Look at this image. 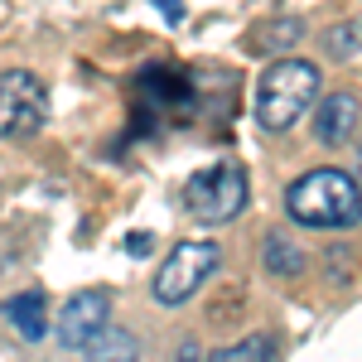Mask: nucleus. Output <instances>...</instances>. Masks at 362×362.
Wrapping results in <instances>:
<instances>
[{
  "label": "nucleus",
  "instance_id": "14",
  "mask_svg": "<svg viewBox=\"0 0 362 362\" xmlns=\"http://www.w3.org/2000/svg\"><path fill=\"white\" fill-rule=\"evenodd\" d=\"M150 247H155V237H131V242H126V251H131V256H145Z\"/></svg>",
  "mask_w": 362,
  "mask_h": 362
},
{
  "label": "nucleus",
  "instance_id": "8",
  "mask_svg": "<svg viewBox=\"0 0 362 362\" xmlns=\"http://www.w3.org/2000/svg\"><path fill=\"white\" fill-rule=\"evenodd\" d=\"M0 314L10 319V329L25 338V343H39V338L49 334V305H44V295L39 290H25V295H10Z\"/></svg>",
  "mask_w": 362,
  "mask_h": 362
},
{
  "label": "nucleus",
  "instance_id": "2",
  "mask_svg": "<svg viewBox=\"0 0 362 362\" xmlns=\"http://www.w3.org/2000/svg\"><path fill=\"white\" fill-rule=\"evenodd\" d=\"M319 87H324L319 63H309V58H276L261 73V83H256V126L271 131V136L300 126L309 116V107H314V97H319Z\"/></svg>",
  "mask_w": 362,
  "mask_h": 362
},
{
  "label": "nucleus",
  "instance_id": "1",
  "mask_svg": "<svg viewBox=\"0 0 362 362\" xmlns=\"http://www.w3.org/2000/svg\"><path fill=\"white\" fill-rule=\"evenodd\" d=\"M285 213L309 232H353L362 218L358 179L348 169H309L285 189Z\"/></svg>",
  "mask_w": 362,
  "mask_h": 362
},
{
  "label": "nucleus",
  "instance_id": "11",
  "mask_svg": "<svg viewBox=\"0 0 362 362\" xmlns=\"http://www.w3.org/2000/svg\"><path fill=\"white\" fill-rule=\"evenodd\" d=\"M276 353H280V343L271 334H251L242 343H232V348H218L208 362H276Z\"/></svg>",
  "mask_w": 362,
  "mask_h": 362
},
{
  "label": "nucleus",
  "instance_id": "9",
  "mask_svg": "<svg viewBox=\"0 0 362 362\" xmlns=\"http://www.w3.org/2000/svg\"><path fill=\"white\" fill-rule=\"evenodd\" d=\"M261 256H266V271L280 276V280L305 276V251L290 242V232H271V237H266V247H261Z\"/></svg>",
  "mask_w": 362,
  "mask_h": 362
},
{
  "label": "nucleus",
  "instance_id": "4",
  "mask_svg": "<svg viewBox=\"0 0 362 362\" xmlns=\"http://www.w3.org/2000/svg\"><path fill=\"white\" fill-rule=\"evenodd\" d=\"M184 208H189V218H198V223H208V227L232 223L247 208V169L232 165V160L198 169L194 179L184 184Z\"/></svg>",
  "mask_w": 362,
  "mask_h": 362
},
{
  "label": "nucleus",
  "instance_id": "3",
  "mask_svg": "<svg viewBox=\"0 0 362 362\" xmlns=\"http://www.w3.org/2000/svg\"><path fill=\"white\" fill-rule=\"evenodd\" d=\"M223 266V251L218 242H179V247L165 256V266L155 271V285H150V295H155V305H189L198 290L213 280V271Z\"/></svg>",
  "mask_w": 362,
  "mask_h": 362
},
{
  "label": "nucleus",
  "instance_id": "6",
  "mask_svg": "<svg viewBox=\"0 0 362 362\" xmlns=\"http://www.w3.org/2000/svg\"><path fill=\"white\" fill-rule=\"evenodd\" d=\"M102 329H112V290L92 285V290H78L68 305L58 309V343L68 353H87Z\"/></svg>",
  "mask_w": 362,
  "mask_h": 362
},
{
  "label": "nucleus",
  "instance_id": "12",
  "mask_svg": "<svg viewBox=\"0 0 362 362\" xmlns=\"http://www.w3.org/2000/svg\"><path fill=\"white\" fill-rule=\"evenodd\" d=\"M300 39H305V20H295V15L271 20V25L256 29V49H266V54H285V49H295Z\"/></svg>",
  "mask_w": 362,
  "mask_h": 362
},
{
  "label": "nucleus",
  "instance_id": "15",
  "mask_svg": "<svg viewBox=\"0 0 362 362\" xmlns=\"http://www.w3.org/2000/svg\"><path fill=\"white\" fill-rule=\"evenodd\" d=\"M174 362H203V353H198V343H179V358Z\"/></svg>",
  "mask_w": 362,
  "mask_h": 362
},
{
  "label": "nucleus",
  "instance_id": "13",
  "mask_svg": "<svg viewBox=\"0 0 362 362\" xmlns=\"http://www.w3.org/2000/svg\"><path fill=\"white\" fill-rule=\"evenodd\" d=\"M324 49H329V58H338V63H353V58H358V20L334 25L329 39H324Z\"/></svg>",
  "mask_w": 362,
  "mask_h": 362
},
{
  "label": "nucleus",
  "instance_id": "5",
  "mask_svg": "<svg viewBox=\"0 0 362 362\" xmlns=\"http://www.w3.org/2000/svg\"><path fill=\"white\" fill-rule=\"evenodd\" d=\"M49 121V87L29 68L0 73V136L5 140H29L44 131Z\"/></svg>",
  "mask_w": 362,
  "mask_h": 362
},
{
  "label": "nucleus",
  "instance_id": "7",
  "mask_svg": "<svg viewBox=\"0 0 362 362\" xmlns=\"http://www.w3.org/2000/svg\"><path fill=\"white\" fill-rule=\"evenodd\" d=\"M358 92H334V97H324L319 102V112H314V136L319 145H329V150H343V145H353L358 140Z\"/></svg>",
  "mask_w": 362,
  "mask_h": 362
},
{
  "label": "nucleus",
  "instance_id": "10",
  "mask_svg": "<svg viewBox=\"0 0 362 362\" xmlns=\"http://www.w3.org/2000/svg\"><path fill=\"white\" fill-rule=\"evenodd\" d=\"M87 362H140V338L131 329H102V338L87 348Z\"/></svg>",
  "mask_w": 362,
  "mask_h": 362
}]
</instances>
